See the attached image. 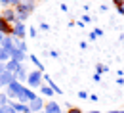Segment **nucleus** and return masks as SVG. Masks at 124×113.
<instances>
[{
  "label": "nucleus",
  "mask_w": 124,
  "mask_h": 113,
  "mask_svg": "<svg viewBox=\"0 0 124 113\" xmlns=\"http://www.w3.org/2000/svg\"><path fill=\"white\" fill-rule=\"evenodd\" d=\"M0 29H4V31H12V29L6 25V21H4V19H0Z\"/></svg>",
  "instance_id": "1"
},
{
  "label": "nucleus",
  "mask_w": 124,
  "mask_h": 113,
  "mask_svg": "<svg viewBox=\"0 0 124 113\" xmlns=\"http://www.w3.org/2000/svg\"><path fill=\"white\" fill-rule=\"evenodd\" d=\"M71 113H80V111H77V109H75V111H71Z\"/></svg>",
  "instance_id": "2"
}]
</instances>
